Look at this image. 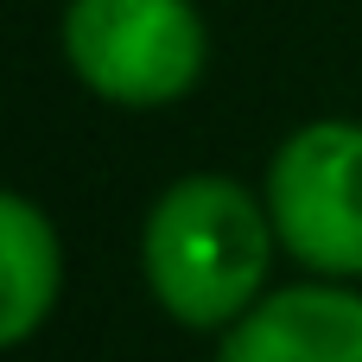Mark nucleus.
I'll use <instances>...</instances> for the list:
<instances>
[{
  "instance_id": "nucleus-2",
  "label": "nucleus",
  "mask_w": 362,
  "mask_h": 362,
  "mask_svg": "<svg viewBox=\"0 0 362 362\" xmlns=\"http://www.w3.org/2000/svg\"><path fill=\"white\" fill-rule=\"evenodd\" d=\"M64 64L108 108H172L210 64V32L191 0H70Z\"/></svg>"
},
{
  "instance_id": "nucleus-4",
  "label": "nucleus",
  "mask_w": 362,
  "mask_h": 362,
  "mask_svg": "<svg viewBox=\"0 0 362 362\" xmlns=\"http://www.w3.org/2000/svg\"><path fill=\"white\" fill-rule=\"evenodd\" d=\"M210 362H362V293L337 280L280 286L223 331Z\"/></svg>"
},
{
  "instance_id": "nucleus-3",
  "label": "nucleus",
  "mask_w": 362,
  "mask_h": 362,
  "mask_svg": "<svg viewBox=\"0 0 362 362\" xmlns=\"http://www.w3.org/2000/svg\"><path fill=\"white\" fill-rule=\"evenodd\" d=\"M267 216L280 248L325 274L362 280V121H305L267 159Z\"/></svg>"
},
{
  "instance_id": "nucleus-5",
  "label": "nucleus",
  "mask_w": 362,
  "mask_h": 362,
  "mask_svg": "<svg viewBox=\"0 0 362 362\" xmlns=\"http://www.w3.org/2000/svg\"><path fill=\"white\" fill-rule=\"evenodd\" d=\"M64 293V248L57 223L0 185V350H19Z\"/></svg>"
},
{
  "instance_id": "nucleus-1",
  "label": "nucleus",
  "mask_w": 362,
  "mask_h": 362,
  "mask_svg": "<svg viewBox=\"0 0 362 362\" xmlns=\"http://www.w3.org/2000/svg\"><path fill=\"white\" fill-rule=\"evenodd\" d=\"M274 248L280 235L267 197H255L242 178L191 172L153 197L140 229V274L172 325L229 331L261 305Z\"/></svg>"
}]
</instances>
